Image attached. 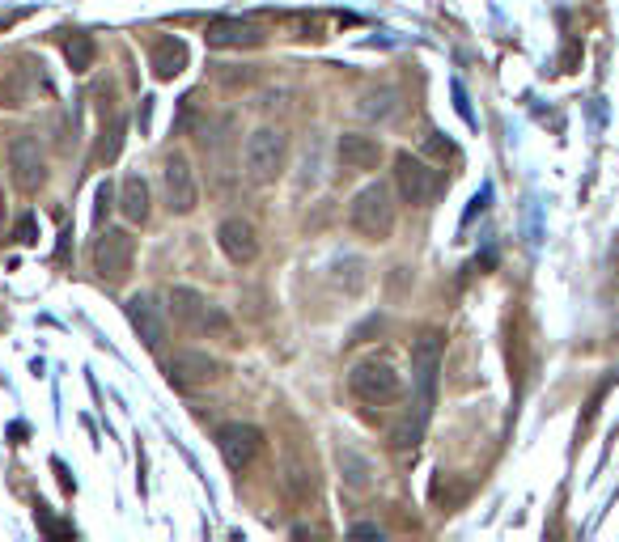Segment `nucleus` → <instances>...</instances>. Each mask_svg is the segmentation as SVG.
I'll use <instances>...</instances> for the list:
<instances>
[{"mask_svg": "<svg viewBox=\"0 0 619 542\" xmlns=\"http://www.w3.org/2000/svg\"><path fill=\"white\" fill-rule=\"evenodd\" d=\"M441 360H446V335L437 327L420 331L416 343H412V382H416V399H412V411L420 420H429L433 415V399H437V373H441Z\"/></svg>", "mask_w": 619, "mask_h": 542, "instance_id": "1", "label": "nucleus"}, {"mask_svg": "<svg viewBox=\"0 0 619 542\" xmlns=\"http://www.w3.org/2000/svg\"><path fill=\"white\" fill-rule=\"evenodd\" d=\"M357 111H361L365 119L386 123V119H395V115H399V94H395V89H374V94H365V98H361Z\"/></svg>", "mask_w": 619, "mask_h": 542, "instance_id": "21", "label": "nucleus"}, {"mask_svg": "<svg viewBox=\"0 0 619 542\" xmlns=\"http://www.w3.org/2000/svg\"><path fill=\"white\" fill-rule=\"evenodd\" d=\"M64 60H68V68H73V72H90L94 60H98V47H94L90 34H81V30L64 34Z\"/></svg>", "mask_w": 619, "mask_h": 542, "instance_id": "20", "label": "nucleus"}, {"mask_svg": "<svg viewBox=\"0 0 619 542\" xmlns=\"http://www.w3.org/2000/svg\"><path fill=\"white\" fill-rule=\"evenodd\" d=\"M335 462H340V471H344V483L348 487H357V492H365V487H369V475H374V471H369V462L357 454V449H340V454H335Z\"/></svg>", "mask_w": 619, "mask_h": 542, "instance_id": "22", "label": "nucleus"}, {"mask_svg": "<svg viewBox=\"0 0 619 542\" xmlns=\"http://www.w3.org/2000/svg\"><path fill=\"white\" fill-rule=\"evenodd\" d=\"M348 225L365 233L374 242H386L395 229V200H391V187L386 183H369L365 191H357V200L348 208Z\"/></svg>", "mask_w": 619, "mask_h": 542, "instance_id": "2", "label": "nucleus"}, {"mask_svg": "<svg viewBox=\"0 0 619 542\" xmlns=\"http://www.w3.org/2000/svg\"><path fill=\"white\" fill-rule=\"evenodd\" d=\"M9 170H13V183L17 191L34 195L43 183H47V161H43V149L34 136H13L9 140Z\"/></svg>", "mask_w": 619, "mask_h": 542, "instance_id": "8", "label": "nucleus"}, {"mask_svg": "<svg viewBox=\"0 0 619 542\" xmlns=\"http://www.w3.org/2000/svg\"><path fill=\"white\" fill-rule=\"evenodd\" d=\"M149 68H153L157 81H174L187 68V43L174 39V34H162V39L153 43V51H149Z\"/></svg>", "mask_w": 619, "mask_h": 542, "instance_id": "16", "label": "nucleus"}, {"mask_svg": "<svg viewBox=\"0 0 619 542\" xmlns=\"http://www.w3.org/2000/svg\"><path fill=\"white\" fill-rule=\"evenodd\" d=\"M111 200H115V191H111V183H102L98 187V212H94V221L102 225V216H106V208H111Z\"/></svg>", "mask_w": 619, "mask_h": 542, "instance_id": "27", "label": "nucleus"}, {"mask_svg": "<svg viewBox=\"0 0 619 542\" xmlns=\"http://www.w3.org/2000/svg\"><path fill=\"white\" fill-rule=\"evenodd\" d=\"M348 390H352V399H361L369 407H386L403 394V382L386 360H361V365L348 373Z\"/></svg>", "mask_w": 619, "mask_h": 542, "instance_id": "5", "label": "nucleus"}, {"mask_svg": "<svg viewBox=\"0 0 619 542\" xmlns=\"http://www.w3.org/2000/svg\"><path fill=\"white\" fill-rule=\"evenodd\" d=\"M335 153H340L344 170H378L382 166V144H378V136L344 132L340 144H335Z\"/></svg>", "mask_w": 619, "mask_h": 542, "instance_id": "15", "label": "nucleus"}, {"mask_svg": "<svg viewBox=\"0 0 619 542\" xmlns=\"http://www.w3.org/2000/svg\"><path fill=\"white\" fill-rule=\"evenodd\" d=\"M13 242H22V246L39 242V221H34V216H22V221H17V229H13Z\"/></svg>", "mask_w": 619, "mask_h": 542, "instance_id": "23", "label": "nucleus"}, {"mask_svg": "<svg viewBox=\"0 0 619 542\" xmlns=\"http://www.w3.org/2000/svg\"><path fill=\"white\" fill-rule=\"evenodd\" d=\"M395 187L403 195V204L412 208H429L441 191H446V178H441V170H433L429 161H420L412 153H399L395 157Z\"/></svg>", "mask_w": 619, "mask_h": 542, "instance_id": "4", "label": "nucleus"}, {"mask_svg": "<svg viewBox=\"0 0 619 542\" xmlns=\"http://www.w3.org/2000/svg\"><path fill=\"white\" fill-rule=\"evenodd\" d=\"M128 322H132V331L140 335V343L145 348H162L166 343V310L157 305L153 293H132L128 297Z\"/></svg>", "mask_w": 619, "mask_h": 542, "instance_id": "13", "label": "nucleus"}, {"mask_svg": "<svg viewBox=\"0 0 619 542\" xmlns=\"http://www.w3.org/2000/svg\"><path fill=\"white\" fill-rule=\"evenodd\" d=\"M268 34L255 17H217V22H208L204 30V43L217 47V51H242V47H259Z\"/></svg>", "mask_w": 619, "mask_h": 542, "instance_id": "10", "label": "nucleus"}, {"mask_svg": "<svg viewBox=\"0 0 619 542\" xmlns=\"http://www.w3.org/2000/svg\"><path fill=\"white\" fill-rule=\"evenodd\" d=\"M285 487H289V496H293L297 504L314 500V492H318L314 466H310V462H302V458H289V462H285Z\"/></svg>", "mask_w": 619, "mask_h": 542, "instance_id": "19", "label": "nucleus"}, {"mask_svg": "<svg viewBox=\"0 0 619 542\" xmlns=\"http://www.w3.org/2000/svg\"><path fill=\"white\" fill-rule=\"evenodd\" d=\"M424 149H429V153H437V157H458V149H454V144H450V140H441L437 132L429 136V144H424Z\"/></svg>", "mask_w": 619, "mask_h": 542, "instance_id": "26", "label": "nucleus"}, {"mask_svg": "<svg viewBox=\"0 0 619 542\" xmlns=\"http://www.w3.org/2000/svg\"><path fill=\"white\" fill-rule=\"evenodd\" d=\"M285 157H289V136L276 132V128H259L251 132L242 149V166H246V178L251 183H276L280 170H285Z\"/></svg>", "mask_w": 619, "mask_h": 542, "instance_id": "3", "label": "nucleus"}, {"mask_svg": "<svg viewBox=\"0 0 619 542\" xmlns=\"http://www.w3.org/2000/svg\"><path fill=\"white\" fill-rule=\"evenodd\" d=\"M170 314H174V322H183V327H191V331H225L229 327L225 314L204 293H196V288H174L170 293Z\"/></svg>", "mask_w": 619, "mask_h": 542, "instance_id": "7", "label": "nucleus"}, {"mask_svg": "<svg viewBox=\"0 0 619 542\" xmlns=\"http://www.w3.org/2000/svg\"><path fill=\"white\" fill-rule=\"evenodd\" d=\"M162 183H166V200H170V212H196V200H200V191H196V174H191V161L183 153H170L166 157V166H162Z\"/></svg>", "mask_w": 619, "mask_h": 542, "instance_id": "12", "label": "nucleus"}, {"mask_svg": "<svg viewBox=\"0 0 619 542\" xmlns=\"http://www.w3.org/2000/svg\"><path fill=\"white\" fill-rule=\"evenodd\" d=\"M217 242L225 250V259L229 263H255L259 259V233L251 221H242V216H225L221 229H217Z\"/></svg>", "mask_w": 619, "mask_h": 542, "instance_id": "14", "label": "nucleus"}, {"mask_svg": "<svg viewBox=\"0 0 619 542\" xmlns=\"http://www.w3.org/2000/svg\"><path fill=\"white\" fill-rule=\"evenodd\" d=\"M217 449H221V458L229 471H246L255 458H259V449H263V432L255 424H225L217 432Z\"/></svg>", "mask_w": 619, "mask_h": 542, "instance_id": "11", "label": "nucleus"}, {"mask_svg": "<svg viewBox=\"0 0 619 542\" xmlns=\"http://www.w3.org/2000/svg\"><path fill=\"white\" fill-rule=\"evenodd\" d=\"M166 377L179 390H196V386H208V382H217L221 377V360L217 356H208V352H174L166 360Z\"/></svg>", "mask_w": 619, "mask_h": 542, "instance_id": "9", "label": "nucleus"}, {"mask_svg": "<svg viewBox=\"0 0 619 542\" xmlns=\"http://www.w3.org/2000/svg\"><path fill=\"white\" fill-rule=\"evenodd\" d=\"M123 132H128V119H123V111H115V106H111V119L102 115V136H98V149H94V161H98V166H111V161L119 157Z\"/></svg>", "mask_w": 619, "mask_h": 542, "instance_id": "18", "label": "nucleus"}, {"mask_svg": "<svg viewBox=\"0 0 619 542\" xmlns=\"http://www.w3.org/2000/svg\"><path fill=\"white\" fill-rule=\"evenodd\" d=\"M450 89H454V106H458V115H463L467 123H475V115H471V102H467V89H463V85H458V81H454Z\"/></svg>", "mask_w": 619, "mask_h": 542, "instance_id": "25", "label": "nucleus"}, {"mask_svg": "<svg viewBox=\"0 0 619 542\" xmlns=\"http://www.w3.org/2000/svg\"><path fill=\"white\" fill-rule=\"evenodd\" d=\"M132 255H136V242L128 229H102L98 242H94V267L102 280H123L132 267Z\"/></svg>", "mask_w": 619, "mask_h": 542, "instance_id": "6", "label": "nucleus"}, {"mask_svg": "<svg viewBox=\"0 0 619 542\" xmlns=\"http://www.w3.org/2000/svg\"><path fill=\"white\" fill-rule=\"evenodd\" d=\"M34 517H39V526H43L51 538H68V534H73V526H64V521L47 517V509H43V504H39V509H34Z\"/></svg>", "mask_w": 619, "mask_h": 542, "instance_id": "24", "label": "nucleus"}, {"mask_svg": "<svg viewBox=\"0 0 619 542\" xmlns=\"http://www.w3.org/2000/svg\"><path fill=\"white\" fill-rule=\"evenodd\" d=\"M352 534H361V538H382V526H352Z\"/></svg>", "mask_w": 619, "mask_h": 542, "instance_id": "29", "label": "nucleus"}, {"mask_svg": "<svg viewBox=\"0 0 619 542\" xmlns=\"http://www.w3.org/2000/svg\"><path fill=\"white\" fill-rule=\"evenodd\" d=\"M577 60H581V51H577V43H569V47H564V56H560V72H573Z\"/></svg>", "mask_w": 619, "mask_h": 542, "instance_id": "28", "label": "nucleus"}, {"mask_svg": "<svg viewBox=\"0 0 619 542\" xmlns=\"http://www.w3.org/2000/svg\"><path fill=\"white\" fill-rule=\"evenodd\" d=\"M119 212L128 216L132 225H145L149 221V187H145V178H140V174L123 178V187H119Z\"/></svg>", "mask_w": 619, "mask_h": 542, "instance_id": "17", "label": "nucleus"}]
</instances>
